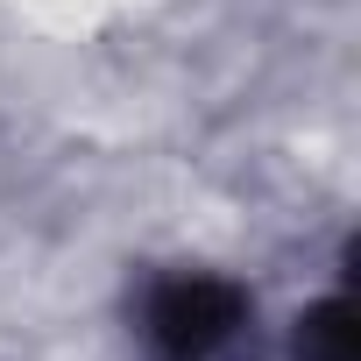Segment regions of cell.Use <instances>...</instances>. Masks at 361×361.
Segmentation results:
<instances>
[{
  "label": "cell",
  "mask_w": 361,
  "mask_h": 361,
  "mask_svg": "<svg viewBox=\"0 0 361 361\" xmlns=\"http://www.w3.org/2000/svg\"><path fill=\"white\" fill-rule=\"evenodd\" d=\"M234 326H241V298H234L227 283H206V276L170 283V290H156V305H149V333H156L177 361L213 354Z\"/></svg>",
  "instance_id": "cell-1"
},
{
  "label": "cell",
  "mask_w": 361,
  "mask_h": 361,
  "mask_svg": "<svg viewBox=\"0 0 361 361\" xmlns=\"http://www.w3.org/2000/svg\"><path fill=\"white\" fill-rule=\"evenodd\" d=\"M305 361H354V326H347V305H319L305 319Z\"/></svg>",
  "instance_id": "cell-2"
}]
</instances>
